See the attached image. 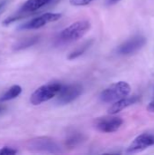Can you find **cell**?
<instances>
[{
  "label": "cell",
  "mask_w": 154,
  "mask_h": 155,
  "mask_svg": "<svg viewBox=\"0 0 154 155\" xmlns=\"http://www.w3.org/2000/svg\"><path fill=\"white\" fill-rule=\"evenodd\" d=\"M140 100V96L138 95H132V96H126L123 97L116 102H114L108 109V114L111 115H114L118 114L119 112L126 109L127 107L136 104Z\"/></svg>",
  "instance_id": "10"
},
{
  "label": "cell",
  "mask_w": 154,
  "mask_h": 155,
  "mask_svg": "<svg viewBox=\"0 0 154 155\" xmlns=\"http://www.w3.org/2000/svg\"><path fill=\"white\" fill-rule=\"evenodd\" d=\"M62 88V84L59 83H50L37 88L30 97V102L34 105L41 104L55 97Z\"/></svg>",
  "instance_id": "3"
},
{
  "label": "cell",
  "mask_w": 154,
  "mask_h": 155,
  "mask_svg": "<svg viewBox=\"0 0 154 155\" xmlns=\"http://www.w3.org/2000/svg\"><path fill=\"white\" fill-rule=\"evenodd\" d=\"M8 2H9V0H0V15L6 8V6L8 5Z\"/></svg>",
  "instance_id": "18"
},
{
  "label": "cell",
  "mask_w": 154,
  "mask_h": 155,
  "mask_svg": "<svg viewBox=\"0 0 154 155\" xmlns=\"http://www.w3.org/2000/svg\"><path fill=\"white\" fill-rule=\"evenodd\" d=\"M84 140V136L82 133L74 131L70 133L65 140V146L69 149H74L79 145Z\"/></svg>",
  "instance_id": "12"
},
{
  "label": "cell",
  "mask_w": 154,
  "mask_h": 155,
  "mask_svg": "<svg viewBox=\"0 0 154 155\" xmlns=\"http://www.w3.org/2000/svg\"><path fill=\"white\" fill-rule=\"evenodd\" d=\"M123 120L117 116H103L95 119L94 127L101 133L112 134L117 132L123 125Z\"/></svg>",
  "instance_id": "7"
},
{
  "label": "cell",
  "mask_w": 154,
  "mask_h": 155,
  "mask_svg": "<svg viewBox=\"0 0 154 155\" xmlns=\"http://www.w3.org/2000/svg\"><path fill=\"white\" fill-rule=\"evenodd\" d=\"M92 44H93V40H90V41L85 42L84 45H80L75 50H74L73 52H71L69 54V55H68V59L69 60H74V59H76V58L80 57L81 55H83L87 51V49L92 45Z\"/></svg>",
  "instance_id": "14"
},
{
  "label": "cell",
  "mask_w": 154,
  "mask_h": 155,
  "mask_svg": "<svg viewBox=\"0 0 154 155\" xmlns=\"http://www.w3.org/2000/svg\"><path fill=\"white\" fill-rule=\"evenodd\" d=\"M21 93H22V87L21 86L13 85L0 97V102H6V101H10L12 99H15L18 95H20Z\"/></svg>",
  "instance_id": "13"
},
{
  "label": "cell",
  "mask_w": 154,
  "mask_h": 155,
  "mask_svg": "<svg viewBox=\"0 0 154 155\" xmlns=\"http://www.w3.org/2000/svg\"><path fill=\"white\" fill-rule=\"evenodd\" d=\"M17 153V151L12 147H8V146H5L3 148L0 149V154L2 155H10V154H16Z\"/></svg>",
  "instance_id": "16"
},
{
  "label": "cell",
  "mask_w": 154,
  "mask_h": 155,
  "mask_svg": "<svg viewBox=\"0 0 154 155\" xmlns=\"http://www.w3.org/2000/svg\"><path fill=\"white\" fill-rule=\"evenodd\" d=\"M62 17V14L59 13H45L42 15H39L37 17H34L28 22L21 25L18 26V29L20 30H33V29H38L43 26H44L48 23L55 22L59 20Z\"/></svg>",
  "instance_id": "8"
},
{
  "label": "cell",
  "mask_w": 154,
  "mask_h": 155,
  "mask_svg": "<svg viewBox=\"0 0 154 155\" xmlns=\"http://www.w3.org/2000/svg\"><path fill=\"white\" fill-rule=\"evenodd\" d=\"M121 0H107V5H115L117 4L118 2H120Z\"/></svg>",
  "instance_id": "20"
},
{
  "label": "cell",
  "mask_w": 154,
  "mask_h": 155,
  "mask_svg": "<svg viewBox=\"0 0 154 155\" xmlns=\"http://www.w3.org/2000/svg\"><path fill=\"white\" fill-rule=\"evenodd\" d=\"M154 146V134H143L137 136L128 146L126 152L128 153H141L147 148Z\"/></svg>",
  "instance_id": "9"
},
{
  "label": "cell",
  "mask_w": 154,
  "mask_h": 155,
  "mask_svg": "<svg viewBox=\"0 0 154 155\" xmlns=\"http://www.w3.org/2000/svg\"><path fill=\"white\" fill-rule=\"evenodd\" d=\"M147 43V39L145 36L142 35H134L123 44H121L116 48V54L119 55H131L138 51H140Z\"/></svg>",
  "instance_id": "5"
},
{
  "label": "cell",
  "mask_w": 154,
  "mask_h": 155,
  "mask_svg": "<svg viewBox=\"0 0 154 155\" xmlns=\"http://www.w3.org/2000/svg\"><path fill=\"white\" fill-rule=\"evenodd\" d=\"M53 0H27L21 7V13H31L41 9L46 5L50 4Z\"/></svg>",
  "instance_id": "11"
},
{
  "label": "cell",
  "mask_w": 154,
  "mask_h": 155,
  "mask_svg": "<svg viewBox=\"0 0 154 155\" xmlns=\"http://www.w3.org/2000/svg\"><path fill=\"white\" fill-rule=\"evenodd\" d=\"M93 0H69L70 4L75 6H83V5H87Z\"/></svg>",
  "instance_id": "17"
},
{
  "label": "cell",
  "mask_w": 154,
  "mask_h": 155,
  "mask_svg": "<svg viewBox=\"0 0 154 155\" xmlns=\"http://www.w3.org/2000/svg\"><path fill=\"white\" fill-rule=\"evenodd\" d=\"M147 110H148L150 113H154V99L149 104H148Z\"/></svg>",
  "instance_id": "19"
},
{
  "label": "cell",
  "mask_w": 154,
  "mask_h": 155,
  "mask_svg": "<svg viewBox=\"0 0 154 155\" xmlns=\"http://www.w3.org/2000/svg\"><path fill=\"white\" fill-rule=\"evenodd\" d=\"M0 110H1V108H0Z\"/></svg>",
  "instance_id": "21"
},
{
  "label": "cell",
  "mask_w": 154,
  "mask_h": 155,
  "mask_svg": "<svg viewBox=\"0 0 154 155\" xmlns=\"http://www.w3.org/2000/svg\"><path fill=\"white\" fill-rule=\"evenodd\" d=\"M131 93V86L127 82L119 81L105 88L100 94V100L103 103H114Z\"/></svg>",
  "instance_id": "2"
},
{
  "label": "cell",
  "mask_w": 154,
  "mask_h": 155,
  "mask_svg": "<svg viewBox=\"0 0 154 155\" xmlns=\"http://www.w3.org/2000/svg\"><path fill=\"white\" fill-rule=\"evenodd\" d=\"M39 41V36H33V37H29V38H25L23 39L21 41H19L18 43H16L14 46V48L15 50H22L27 47H30L34 45H35L37 42Z\"/></svg>",
  "instance_id": "15"
},
{
  "label": "cell",
  "mask_w": 154,
  "mask_h": 155,
  "mask_svg": "<svg viewBox=\"0 0 154 155\" xmlns=\"http://www.w3.org/2000/svg\"><path fill=\"white\" fill-rule=\"evenodd\" d=\"M91 29V23L88 20L76 21L63 29L56 37L59 45L69 44L81 39Z\"/></svg>",
  "instance_id": "1"
},
{
  "label": "cell",
  "mask_w": 154,
  "mask_h": 155,
  "mask_svg": "<svg viewBox=\"0 0 154 155\" xmlns=\"http://www.w3.org/2000/svg\"><path fill=\"white\" fill-rule=\"evenodd\" d=\"M83 93V86L79 84L62 85L61 90L56 95V103L61 105L68 104L76 100Z\"/></svg>",
  "instance_id": "6"
},
{
  "label": "cell",
  "mask_w": 154,
  "mask_h": 155,
  "mask_svg": "<svg viewBox=\"0 0 154 155\" xmlns=\"http://www.w3.org/2000/svg\"><path fill=\"white\" fill-rule=\"evenodd\" d=\"M28 148L32 151L46 153H62L60 145L52 138L37 137L32 139L27 143Z\"/></svg>",
  "instance_id": "4"
}]
</instances>
